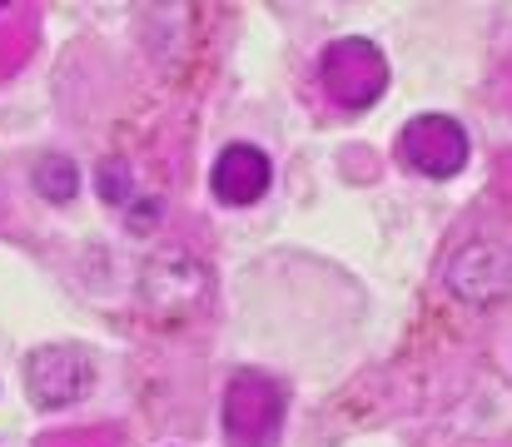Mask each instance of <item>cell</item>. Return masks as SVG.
Here are the masks:
<instances>
[{
	"instance_id": "cell-5",
	"label": "cell",
	"mask_w": 512,
	"mask_h": 447,
	"mask_svg": "<svg viewBox=\"0 0 512 447\" xmlns=\"http://www.w3.org/2000/svg\"><path fill=\"white\" fill-rule=\"evenodd\" d=\"M448 289L463 303H493L512 289V254L503 244H463L448 259Z\"/></svg>"
},
{
	"instance_id": "cell-3",
	"label": "cell",
	"mask_w": 512,
	"mask_h": 447,
	"mask_svg": "<svg viewBox=\"0 0 512 447\" xmlns=\"http://www.w3.org/2000/svg\"><path fill=\"white\" fill-rule=\"evenodd\" d=\"M25 388L35 408H70L95 388V358L75 343H45L25 358Z\"/></svg>"
},
{
	"instance_id": "cell-6",
	"label": "cell",
	"mask_w": 512,
	"mask_h": 447,
	"mask_svg": "<svg viewBox=\"0 0 512 447\" xmlns=\"http://www.w3.org/2000/svg\"><path fill=\"white\" fill-rule=\"evenodd\" d=\"M269 179H274V169H269V154L259 145H224L219 159H214V174H209L214 199L229 204V209L254 204L269 189Z\"/></svg>"
},
{
	"instance_id": "cell-4",
	"label": "cell",
	"mask_w": 512,
	"mask_h": 447,
	"mask_svg": "<svg viewBox=\"0 0 512 447\" xmlns=\"http://www.w3.org/2000/svg\"><path fill=\"white\" fill-rule=\"evenodd\" d=\"M468 130L453 115H418L398 130V164L423 179H453L468 164Z\"/></svg>"
},
{
	"instance_id": "cell-2",
	"label": "cell",
	"mask_w": 512,
	"mask_h": 447,
	"mask_svg": "<svg viewBox=\"0 0 512 447\" xmlns=\"http://www.w3.org/2000/svg\"><path fill=\"white\" fill-rule=\"evenodd\" d=\"M319 80L329 90V100L343 110H368L383 90H388V60L373 40L363 35H343L324 50L319 60Z\"/></svg>"
},
{
	"instance_id": "cell-8",
	"label": "cell",
	"mask_w": 512,
	"mask_h": 447,
	"mask_svg": "<svg viewBox=\"0 0 512 447\" xmlns=\"http://www.w3.org/2000/svg\"><path fill=\"white\" fill-rule=\"evenodd\" d=\"M95 184H100V199L105 204H130L135 199V174H130L125 159H105L95 169Z\"/></svg>"
},
{
	"instance_id": "cell-1",
	"label": "cell",
	"mask_w": 512,
	"mask_h": 447,
	"mask_svg": "<svg viewBox=\"0 0 512 447\" xmlns=\"http://www.w3.org/2000/svg\"><path fill=\"white\" fill-rule=\"evenodd\" d=\"M284 413H289V393L259 373V368H239L224 388V443L229 447H279L284 438Z\"/></svg>"
},
{
	"instance_id": "cell-7",
	"label": "cell",
	"mask_w": 512,
	"mask_h": 447,
	"mask_svg": "<svg viewBox=\"0 0 512 447\" xmlns=\"http://www.w3.org/2000/svg\"><path fill=\"white\" fill-rule=\"evenodd\" d=\"M30 184H35L45 199L65 204V199H75V189H80V169H75L65 154H40L35 169H30Z\"/></svg>"
}]
</instances>
